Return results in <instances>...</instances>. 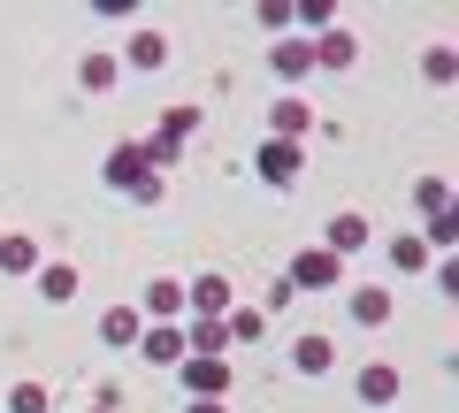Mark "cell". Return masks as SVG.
Masks as SVG:
<instances>
[{
  "instance_id": "1",
  "label": "cell",
  "mask_w": 459,
  "mask_h": 413,
  "mask_svg": "<svg viewBox=\"0 0 459 413\" xmlns=\"http://www.w3.org/2000/svg\"><path fill=\"white\" fill-rule=\"evenodd\" d=\"M100 176H108V192L138 199V207H161V199H169V184H161V176L146 168V153H138V138H123V146L108 153V168H100Z\"/></svg>"
},
{
  "instance_id": "2",
  "label": "cell",
  "mask_w": 459,
  "mask_h": 413,
  "mask_svg": "<svg viewBox=\"0 0 459 413\" xmlns=\"http://www.w3.org/2000/svg\"><path fill=\"white\" fill-rule=\"evenodd\" d=\"M230 306H238V291H230L222 268H199V276L184 283V322H222Z\"/></svg>"
},
{
  "instance_id": "3",
  "label": "cell",
  "mask_w": 459,
  "mask_h": 413,
  "mask_svg": "<svg viewBox=\"0 0 459 413\" xmlns=\"http://www.w3.org/2000/svg\"><path fill=\"white\" fill-rule=\"evenodd\" d=\"M283 283H291L299 298H322V291H337V283H344V261H337V253H322V245H307L291 268H283Z\"/></svg>"
},
{
  "instance_id": "4",
  "label": "cell",
  "mask_w": 459,
  "mask_h": 413,
  "mask_svg": "<svg viewBox=\"0 0 459 413\" xmlns=\"http://www.w3.org/2000/svg\"><path fill=\"white\" fill-rule=\"evenodd\" d=\"M177 383H184V398H230V383H238V360L184 352V360H177Z\"/></svg>"
},
{
  "instance_id": "5",
  "label": "cell",
  "mask_w": 459,
  "mask_h": 413,
  "mask_svg": "<svg viewBox=\"0 0 459 413\" xmlns=\"http://www.w3.org/2000/svg\"><path fill=\"white\" fill-rule=\"evenodd\" d=\"M344 314H352V330H391L398 291L391 283H344Z\"/></svg>"
},
{
  "instance_id": "6",
  "label": "cell",
  "mask_w": 459,
  "mask_h": 413,
  "mask_svg": "<svg viewBox=\"0 0 459 413\" xmlns=\"http://www.w3.org/2000/svg\"><path fill=\"white\" fill-rule=\"evenodd\" d=\"M368 237H376V222H368L360 207H337V215L322 222V237H314V245L337 253V261H352V253H368Z\"/></svg>"
},
{
  "instance_id": "7",
  "label": "cell",
  "mask_w": 459,
  "mask_h": 413,
  "mask_svg": "<svg viewBox=\"0 0 459 413\" xmlns=\"http://www.w3.org/2000/svg\"><path fill=\"white\" fill-rule=\"evenodd\" d=\"M299 168H307V146H283V138H261V153H253V176L268 184V192H291Z\"/></svg>"
},
{
  "instance_id": "8",
  "label": "cell",
  "mask_w": 459,
  "mask_h": 413,
  "mask_svg": "<svg viewBox=\"0 0 459 413\" xmlns=\"http://www.w3.org/2000/svg\"><path fill=\"white\" fill-rule=\"evenodd\" d=\"M307 54H314V69H329V77H344V69L360 62V39L344 31V23H329V31H314V39H307Z\"/></svg>"
},
{
  "instance_id": "9",
  "label": "cell",
  "mask_w": 459,
  "mask_h": 413,
  "mask_svg": "<svg viewBox=\"0 0 459 413\" xmlns=\"http://www.w3.org/2000/svg\"><path fill=\"white\" fill-rule=\"evenodd\" d=\"M123 69H138V77H153V69H169V31L161 23H146V31H131V47L115 54Z\"/></svg>"
},
{
  "instance_id": "10",
  "label": "cell",
  "mask_w": 459,
  "mask_h": 413,
  "mask_svg": "<svg viewBox=\"0 0 459 413\" xmlns=\"http://www.w3.org/2000/svg\"><path fill=\"white\" fill-rule=\"evenodd\" d=\"M352 398H360L368 413H376V406H398V360H368L360 375H352Z\"/></svg>"
},
{
  "instance_id": "11",
  "label": "cell",
  "mask_w": 459,
  "mask_h": 413,
  "mask_svg": "<svg viewBox=\"0 0 459 413\" xmlns=\"http://www.w3.org/2000/svg\"><path fill=\"white\" fill-rule=\"evenodd\" d=\"M307 131H314V108L299 92H283L276 108H268V138H283V146H307Z\"/></svg>"
},
{
  "instance_id": "12",
  "label": "cell",
  "mask_w": 459,
  "mask_h": 413,
  "mask_svg": "<svg viewBox=\"0 0 459 413\" xmlns=\"http://www.w3.org/2000/svg\"><path fill=\"white\" fill-rule=\"evenodd\" d=\"M138 360L177 367L184 360V322H146V330H138Z\"/></svg>"
},
{
  "instance_id": "13",
  "label": "cell",
  "mask_w": 459,
  "mask_h": 413,
  "mask_svg": "<svg viewBox=\"0 0 459 413\" xmlns=\"http://www.w3.org/2000/svg\"><path fill=\"white\" fill-rule=\"evenodd\" d=\"M138 322H184V276H153L138 298Z\"/></svg>"
},
{
  "instance_id": "14",
  "label": "cell",
  "mask_w": 459,
  "mask_h": 413,
  "mask_svg": "<svg viewBox=\"0 0 459 413\" xmlns=\"http://www.w3.org/2000/svg\"><path fill=\"white\" fill-rule=\"evenodd\" d=\"M329 367H337V345H329L322 330H307V337H291V375H307V383H322Z\"/></svg>"
},
{
  "instance_id": "15",
  "label": "cell",
  "mask_w": 459,
  "mask_h": 413,
  "mask_svg": "<svg viewBox=\"0 0 459 413\" xmlns=\"http://www.w3.org/2000/svg\"><path fill=\"white\" fill-rule=\"evenodd\" d=\"M39 261H47V253H39V237H31V230H8V237H0V276L31 283V276H39Z\"/></svg>"
},
{
  "instance_id": "16",
  "label": "cell",
  "mask_w": 459,
  "mask_h": 413,
  "mask_svg": "<svg viewBox=\"0 0 459 413\" xmlns=\"http://www.w3.org/2000/svg\"><path fill=\"white\" fill-rule=\"evenodd\" d=\"M77 268L69 261H39V276H31V291H39V306H69V298H77Z\"/></svg>"
},
{
  "instance_id": "17",
  "label": "cell",
  "mask_w": 459,
  "mask_h": 413,
  "mask_svg": "<svg viewBox=\"0 0 459 413\" xmlns=\"http://www.w3.org/2000/svg\"><path fill=\"white\" fill-rule=\"evenodd\" d=\"M268 69H276V84H299V77H307V69H314L307 39H299V31H283L276 47H268Z\"/></svg>"
},
{
  "instance_id": "18",
  "label": "cell",
  "mask_w": 459,
  "mask_h": 413,
  "mask_svg": "<svg viewBox=\"0 0 459 413\" xmlns=\"http://www.w3.org/2000/svg\"><path fill=\"white\" fill-rule=\"evenodd\" d=\"M138 330H146L138 306H108V314H100V345L108 352H138Z\"/></svg>"
},
{
  "instance_id": "19",
  "label": "cell",
  "mask_w": 459,
  "mask_h": 413,
  "mask_svg": "<svg viewBox=\"0 0 459 413\" xmlns=\"http://www.w3.org/2000/svg\"><path fill=\"white\" fill-rule=\"evenodd\" d=\"M199 123H207V108H192V99H177V108H161V123H153V131H161L169 146H192V138H199Z\"/></svg>"
},
{
  "instance_id": "20",
  "label": "cell",
  "mask_w": 459,
  "mask_h": 413,
  "mask_svg": "<svg viewBox=\"0 0 459 413\" xmlns=\"http://www.w3.org/2000/svg\"><path fill=\"white\" fill-rule=\"evenodd\" d=\"M383 261H391V276H429V261H437V253H429L421 237H391V245H383Z\"/></svg>"
},
{
  "instance_id": "21",
  "label": "cell",
  "mask_w": 459,
  "mask_h": 413,
  "mask_svg": "<svg viewBox=\"0 0 459 413\" xmlns=\"http://www.w3.org/2000/svg\"><path fill=\"white\" fill-rule=\"evenodd\" d=\"M222 330H230V352H238V345H261V337H268V314H261V306H230Z\"/></svg>"
},
{
  "instance_id": "22",
  "label": "cell",
  "mask_w": 459,
  "mask_h": 413,
  "mask_svg": "<svg viewBox=\"0 0 459 413\" xmlns=\"http://www.w3.org/2000/svg\"><path fill=\"white\" fill-rule=\"evenodd\" d=\"M77 84H84V92H115V84H123V62H115V54H84Z\"/></svg>"
},
{
  "instance_id": "23",
  "label": "cell",
  "mask_w": 459,
  "mask_h": 413,
  "mask_svg": "<svg viewBox=\"0 0 459 413\" xmlns=\"http://www.w3.org/2000/svg\"><path fill=\"white\" fill-rule=\"evenodd\" d=\"M421 77L429 84H459V47H444V39H437V47H421Z\"/></svg>"
},
{
  "instance_id": "24",
  "label": "cell",
  "mask_w": 459,
  "mask_h": 413,
  "mask_svg": "<svg viewBox=\"0 0 459 413\" xmlns=\"http://www.w3.org/2000/svg\"><path fill=\"white\" fill-rule=\"evenodd\" d=\"M291 23H299V31H329V23H337V0H291Z\"/></svg>"
},
{
  "instance_id": "25",
  "label": "cell",
  "mask_w": 459,
  "mask_h": 413,
  "mask_svg": "<svg viewBox=\"0 0 459 413\" xmlns=\"http://www.w3.org/2000/svg\"><path fill=\"white\" fill-rule=\"evenodd\" d=\"M413 207H421V222L444 215V207H452V176H421V184H413Z\"/></svg>"
},
{
  "instance_id": "26",
  "label": "cell",
  "mask_w": 459,
  "mask_h": 413,
  "mask_svg": "<svg viewBox=\"0 0 459 413\" xmlns=\"http://www.w3.org/2000/svg\"><path fill=\"white\" fill-rule=\"evenodd\" d=\"M8 413H54L47 383H8Z\"/></svg>"
},
{
  "instance_id": "27",
  "label": "cell",
  "mask_w": 459,
  "mask_h": 413,
  "mask_svg": "<svg viewBox=\"0 0 459 413\" xmlns=\"http://www.w3.org/2000/svg\"><path fill=\"white\" fill-rule=\"evenodd\" d=\"M253 23H261L268 39H283V31H291V0H261V8H253Z\"/></svg>"
},
{
  "instance_id": "28",
  "label": "cell",
  "mask_w": 459,
  "mask_h": 413,
  "mask_svg": "<svg viewBox=\"0 0 459 413\" xmlns=\"http://www.w3.org/2000/svg\"><path fill=\"white\" fill-rule=\"evenodd\" d=\"M291 298H299L291 283H283V276H268V291H261V314H283V306H291Z\"/></svg>"
},
{
  "instance_id": "29",
  "label": "cell",
  "mask_w": 459,
  "mask_h": 413,
  "mask_svg": "<svg viewBox=\"0 0 459 413\" xmlns=\"http://www.w3.org/2000/svg\"><path fill=\"white\" fill-rule=\"evenodd\" d=\"M429 283L437 291H459V261H429Z\"/></svg>"
},
{
  "instance_id": "30",
  "label": "cell",
  "mask_w": 459,
  "mask_h": 413,
  "mask_svg": "<svg viewBox=\"0 0 459 413\" xmlns=\"http://www.w3.org/2000/svg\"><path fill=\"white\" fill-rule=\"evenodd\" d=\"M184 413H230V398H184Z\"/></svg>"
},
{
  "instance_id": "31",
  "label": "cell",
  "mask_w": 459,
  "mask_h": 413,
  "mask_svg": "<svg viewBox=\"0 0 459 413\" xmlns=\"http://www.w3.org/2000/svg\"><path fill=\"white\" fill-rule=\"evenodd\" d=\"M84 413H100V406H84Z\"/></svg>"
}]
</instances>
